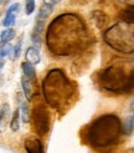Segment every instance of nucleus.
Wrapping results in <instances>:
<instances>
[{"mask_svg": "<svg viewBox=\"0 0 134 153\" xmlns=\"http://www.w3.org/2000/svg\"><path fill=\"white\" fill-rule=\"evenodd\" d=\"M46 41L54 55L68 56L87 45L88 31L80 16L72 13H63L50 24Z\"/></svg>", "mask_w": 134, "mask_h": 153, "instance_id": "f257e3e1", "label": "nucleus"}, {"mask_svg": "<svg viewBox=\"0 0 134 153\" xmlns=\"http://www.w3.org/2000/svg\"><path fill=\"white\" fill-rule=\"evenodd\" d=\"M42 91L47 105L60 110L71 101L76 94V87L62 70L54 68L43 79Z\"/></svg>", "mask_w": 134, "mask_h": 153, "instance_id": "f03ea898", "label": "nucleus"}, {"mask_svg": "<svg viewBox=\"0 0 134 153\" xmlns=\"http://www.w3.org/2000/svg\"><path fill=\"white\" fill-rule=\"evenodd\" d=\"M122 136V123L113 113L102 114L96 118L88 128V142L94 148H106L114 146Z\"/></svg>", "mask_w": 134, "mask_h": 153, "instance_id": "7ed1b4c3", "label": "nucleus"}, {"mask_svg": "<svg viewBox=\"0 0 134 153\" xmlns=\"http://www.w3.org/2000/svg\"><path fill=\"white\" fill-rule=\"evenodd\" d=\"M99 85L112 94H128L133 90V68L128 71L127 62L110 64L98 75Z\"/></svg>", "mask_w": 134, "mask_h": 153, "instance_id": "20e7f679", "label": "nucleus"}, {"mask_svg": "<svg viewBox=\"0 0 134 153\" xmlns=\"http://www.w3.org/2000/svg\"><path fill=\"white\" fill-rule=\"evenodd\" d=\"M107 45L118 52L133 53L134 51V30L133 24L119 22L110 26L103 35Z\"/></svg>", "mask_w": 134, "mask_h": 153, "instance_id": "39448f33", "label": "nucleus"}, {"mask_svg": "<svg viewBox=\"0 0 134 153\" xmlns=\"http://www.w3.org/2000/svg\"><path fill=\"white\" fill-rule=\"evenodd\" d=\"M32 118H34V126L36 132L40 136H45L50 129V114H49L47 106L43 103L36 105L34 107Z\"/></svg>", "mask_w": 134, "mask_h": 153, "instance_id": "423d86ee", "label": "nucleus"}, {"mask_svg": "<svg viewBox=\"0 0 134 153\" xmlns=\"http://www.w3.org/2000/svg\"><path fill=\"white\" fill-rule=\"evenodd\" d=\"M25 149L27 153H45L42 142L37 137H29L25 140Z\"/></svg>", "mask_w": 134, "mask_h": 153, "instance_id": "0eeeda50", "label": "nucleus"}, {"mask_svg": "<svg viewBox=\"0 0 134 153\" xmlns=\"http://www.w3.org/2000/svg\"><path fill=\"white\" fill-rule=\"evenodd\" d=\"M45 29V21H40L37 20L36 24L32 29V33H31V41L35 44V45H39L41 44V35H42V31Z\"/></svg>", "mask_w": 134, "mask_h": 153, "instance_id": "6e6552de", "label": "nucleus"}, {"mask_svg": "<svg viewBox=\"0 0 134 153\" xmlns=\"http://www.w3.org/2000/svg\"><path fill=\"white\" fill-rule=\"evenodd\" d=\"M25 59L26 62L30 65H37L40 64L41 61V56H40V51L36 48H27L26 52H25Z\"/></svg>", "mask_w": 134, "mask_h": 153, "instance_id": "1a4fd4ad", "label": "nucleus"}, {"mask_svg": "<svg viewBox=\"0 0 134 153\" xmlns=\"http://www.w3.org/2000/svg\"><path fill=\"white\" fill-rule=\"evenodd\" d=\"M10 106L9 105H4L0 108V133L5 131L6 125L9 123L10 120Z\"/></svg>", "mask_w": 134, "mask_h": 153, "instance_id": "9d476101", "label": "nucleus"}, {"mask_svg": "<svg viewBox=\"0 0 134 153\" xmlns=\"http://www.w3.org/2000/svg\"><path fill=\"white\" fill-rule=\"evenodd\" d=\"M21 68H22V74H24L22 75V79H25V80H27L30 82H35V80H36V70H35L34 65L24 62L22 66H21Z\"/></svg>", "mask_w": 134, "mask_h": 153, "instance_id": "9b49d317", "label": "nucleus"}, {"mask_svg": "<svg viewBox=\"0 0 134 153\" xmlns=\"http://www.w3.org/2000/svg\"><path fill=\"white\" fill-rule=\"evenodd\" d=\"M52 11H54V5L51 4H43L40 10H39V14H37V20L40 21H46L49 19V16L52 14Z\"/></svg>", "mask_w": 134, "mask_h": 153, "instance_id": "f8f14e48", "label": "nucleus"}, {"mask_svg": "<svg viewBox=\"0 0 134 153\" xmlns=\"http://www.w3.org/2000/svg\"><path fill=\"white\" fill-rule=\"evenodd\" d=\"M122 22H125V24H133L134 22V14H133V5H129L125 10H123L119 15Z\"/></svg>", "mask_w": 134, "mask_h": 153, "instance_id": "ddd939ff", "label": "nucleus"}, {"mask_svg": "<svg viewBox=\"0 0 134 153\" xmlns=\"http://www.w3.org/2000/svg\"><path fill=\"white\" fill-rule=\"evenodd\" d=\"M34 83L35 82H30L25 79H21V86H22L24 94H25V96H26V98L29 101L32 100V96H34Z\"/></svg>", "mask_w": 134, "mask_h": 153, "instance_id": "4468645a", "label": "nucleus"}, {"mask_svg": "<svg viewBox=\"0 0 134 153\" xmlns=\"http://www.w3.org/2000/svg\"><path fill=\"white\" fill-rule=\"evenodd\" d=\"M92 19H93L97 27H102L107 22V15L104 14L103 11H99V10L97 11L96 10V11L92 13Z\"/></svg>", "mask_w": 134, "mask_h": 153, "instance_id": "2eb2a0df", "label": "nucleus"}, {"mask_svg": "<svg viewBox=\"0 0 134 153\" xmlns=\"http://www.w3.org/2000/svg\"><path fill=\"white\" fill-rule=\"evenodd\" d=\"M20 117L24 123H29L30 122V107H29V103L25 102V101H21L20 103Z\"/></svg>", "mask_w": 134, "mask_h": 153, "instance_id": "dca6fc26", "label": "nucleus"}, {"mask_svg": "<svg viewBox=\"0 0 134 153\" xmlns=\"http://www.w3.org/2000/svg\"><path fill=\"white\" fill-rule=\"evenodd\" d=\"M16 35V31L13 27H7L1 33V36H0V40H1V44H9L14 37Z\"/></svg>", "mask_w": 134, "mask_h": 153, "instance_id": "f3484780", "label": "nucleus"}, {"mask_svg": "<svg viewBox=\"0 0 134 153\" xmlns=\"http://www.w3.org/2000/svg\"><path fill=\"white\" fill-rule=\"evenodd\" d=\"M10 128L13 132H18L20 129V111H19V108H16L13 113V117L10 121Z\"/></svg>", "mask_w": 134, "mask_h": 153, "instance_id": "a211bd4d", "label": "nucleus"}, {"mask_svg": "<svg viewBox=\"0 0 134 153\" xmlns=\"http://www.w3.org/2000/svg\"><path fill=\"white\" fill-rule=\"evenodd\" d=\"M133 129H134V116L130 114V116L125 120L124 125L122 127V132L127 136H130L133 133Z\"/></svg>", "mask_w": 134, "mask_h": 153, "instance_id": "6ab92c4d", "label": "nucleus"}, {"mask_svg": "<svg viewBox=\"0 0 134 153\" xmlns=\"http://www.w3.org/2000/svg\"><path fill=\"white\" fill-rule=\"evenodd\" d=\"M15 21H16V14H6V16L3 20V25L7 29V27H11Z\"/></svg>", "mask_w": 134, "mask_h": 153, "instance_id": "aec40b11", "label": "nucleus"}, {"mask_svg": "<svg viewBox=\"0 0 134 153\" xmlns=\"http://www.w3.org/2000/svg\"><path fill=\"white\" fill-rule=\"evenodd\" d=\"M36 9V3L35 0H26V6H25V13L26 15H31Z\"/></svg>", "mask_w": 134, "mask_h": 153, "instance_id": "412c9836", "label": "nucleus"}, {"mask_svg": "<svg viewBox=\"0 0 134 153\" xmlns=\"http://www.w3.org/2000/svg\"><path fill=\"white\" fill-rule=\"evenodd\" d=\"M11 50H13L11 44H4V46L0 49V59H3L5 56H7V55H10Z\"/></svg>", "mask_w": 134, "mask_h": 153, "instance_id": "4be33fe9", "label": "nucleus"}, {"mask_svg": "<svg viewBox=\"0 0 134 153\" xmlns=\"http://www.w3.org/2000/svg\"><path fill=\"white\" fill-rule=\"evenodd\" d=\"M21 45H22V41H19L16 45H15V48H13V50H11V53H13L11 59L13 60H16L20 56V53H21Z\"/></svg>", "mask_w": 134, "mask_h": 153, "instance_id": "5701e85b", "label": "nucleus"}, {"mask_svg": "<svg viewBox=\"0 0 134 153\" xmlns=\"http://www.w3.org/2000/svg\"><path fill=\"white\" fill-rule=\"evenodd\" d=\"M20 10V5L18 4V3H15V4H13L9 9H7V11H6V14H15V13H18Z\"/></svg>", "mask_w": 134, "mask_h": 153, "instance_id": "b1692460", "label": "nucleus"}, {"mask_svg": "<svg viewBox=\"0 0 134 153\" xmlns=\"http://www.w3.org/2000/svg\"><path fill=\"white\" fill-rule=\"evenodd\" d=\"M61 0H43V4H51V5H56V4H58Z\"/></svg>", "mask_w": 134, "mask_h": 153, "instance_id": "393cba45", "label": "nucleus"}, {"mask_svg": "<svg viewBox=\"0 0 134 153\" xmlns=\"http://www.w3.org/2000/svg\"><path fill=\"white\" fill-rule=\"evenodd\" d=\"M118 1H121L123 4H129V5H133V0H118Z\"/></svg>", "mask_w": 134, "mask_h": 153, "instance_id": "a878e982", "label": "nucleus"}, {"mask_svg": "<svg viewBox=\"0 0 134 153\" xmlns=\"http://www.w3.org/2000/svg\"><path fill=\"white\" fill-rule=\"evenodd\" d=\"M3 66H4V61H3L1 59H0V68H1Z\"/></svg>", "mask_w": 134, "mask_h": 153, "instance_id": "bb28decb", "label": "nucleus"}, {"mask_svg": "<svg viewBox=\"0 0 134 153\" xmlns=\"http://www.w3.org/2000/svg\"><path fill=\"white\" fill-rule=\"evenodd\" d=\"M3 4V0H0V5H1Z\"/></svg>", "mask_w": 134, "mask_h": 153, "instance_id": "cd10ccee", "label": "nucleus"}]
</instances>
